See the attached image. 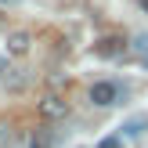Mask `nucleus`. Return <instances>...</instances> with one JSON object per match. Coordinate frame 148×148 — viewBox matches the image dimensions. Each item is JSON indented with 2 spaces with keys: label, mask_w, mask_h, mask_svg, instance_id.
Returning a JSON list of instances; mask_svg holds the SVG:
<instances>
[{
  "label": "nucleus",
  "mask_w": 148,
  "mask_h": 148,
  "mask_svg": "<svg viewBox=\"0 0 148 148\" xmlns=\"http://www.w3.org/2000/svg\"><path fill=\"white\" fill-rule=\"evenodd\" d=\"M94 51H98L101 58H119V54H123V36H116V33H112V36H101Z\"/></svg>",
  "instance_id": "obj_4"
},
{
  "label": "nucleus",
  "mask_w": 148,
  "mask_h": 148,
  "mask_svg": "<svg viewBox=\"0 0 148 148\" xmlns=\"http://www.w3.org/2000/svg\"><path fill=\"white\" fill-rule=\"evenodd\" d=\"M134 51H137V58H141V65L148 69V33H141V36L134 40Z\"/></svg>",
  "instance_id": "obj_8"
},
{
  "label": "nucleus",
  "mask_w": 148,
  "mask_h": 148,
  "mask_svg": "<svg viewBox=\"0 0 148 148\" xmlns=\"http://www.w3.org/2000/svg\"><path fill=\"white\" fill-rule=\"evenodd\" d=\"M36 112H40V119L43 123H51V127H54V123H62V119H69V101L62 98V94H43L40 101H36Z\"/></svg>",
  "instance_id": "obj_1"
},
{
  "label": "nucleus",
  "mask_w": 148,
  "mask_h": 148,
  "mask_svg": "<svg viewBox=\"0 0 148 148\" xmlns=\"http://www.w3.org/2000/svg\"><path fill=\"white\" fill-rule=\"evenodd\" d=\"M54 130H51V123H40V127L29 130V148H54Z\"/></svg>",
  "instance_id": "obj_3"
},
{
  "label": "nucleus",
  "mask_w": 148,
  "mask_h": 148,
  "mask_svg": "<svg viewBox=\"0 0 148 148\" xmlns=\"http://www.w3.org/2000/svg\"><path fill=\"white\" fill-rule=\"evenodd\" d=\"M29 47H33V36H29L25 29H18V33L7 36V51H11V54H25Z\"/></svg>",
  "instance_id": "obj_5"
},
{
  "label": "nucleus",
  "mask_w": 148,
  "mask_h": 148,
  "mask_svg": "<svg viewBox=\"0 0 148 148\" xmlns=\"http://www.w3.org/2000/svg\"><path fill=\"white\" fill-rule=\"evenodd\" d=\"M0 141H11V123H0Z\"/></svg>",
  "instance_id": "obj_10"
},
{
  "label": "nucleus",
  "mask_w": 148,
  "mask_h": 148,
  "mask_svg": "<svg viewBox=\"0 0 148 148\" xmlns=\"http://www.w3.org/2000/svg\"><path fill=\"white\" fill-rule=\"evenodd\" d=\"M0 76H4V83H7V90H25L29 87V76H25V69H7V72H0Z\"/></svg>",
  "instance_id": "obj_6"
},
{
  "label": "nucleus",
  "mask_w": 148,
  "mask_h": 148,
  "mask_svg": "<svg viewBox=\"0 0 148 148\" xmlns=\"http://www.w3.org/2000/svg\"><path fill=\"white\" fill-rule=\"evenodd\" d=\"M137 4H141V7H145V11H148V0H137Z\"/></svg>",
  "instance_id": "obj_11"
},
{
  "label": "nucleus",
  "mask_w": 148,
  "mask_h": 148,
  "mask_svg": "<svg viewBox=\"0 0 148 148\" xmlns=\"http://www.w3.org/2000/svg\"><path fill=\"white\" fill-rule=\"evenodd\" d=\"M87 101L98 105V108H112L116 101H119V83H116V79H98V83H90Z\"/></svg>",
  "instance_id": "obj_2"
},
{
  "label": "nucleus",
  "mask_w": 148,
  "mask_h": 148,
  "mask_svg": "<svg viewBox=\"0 0 148 148\" xmlns=\"http://www.w3.org/2000/svg\"><path fill=\"white\" fill-rule=\"evenodd\" d=\"M145 127H148V119H145V116H137V119H127V123H123V134L137 137V134H145Z\"/></svg>",
  "instance_id": "obj_7"
},
{
  "label": "nucleus",
  "mask_w": 148,
  "mask_h": 148,
  "mask_svg": "<svg viewBox=\"0 0 148 148\" xmlns=\"http://www.w3.org/2000/svg\"><path fill=\"white\" fill-rule=\"evenodd\" d=\"M98 148H119V137H116V134H112V137H101Z\"/></svg>",
  "instance_id": "obj_9"
}]
</instances>
